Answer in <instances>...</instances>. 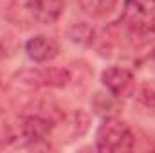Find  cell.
Here are the masks:
<instances>
[{"label": "cell", "mask_w": 155, "mask_h": 153, "mask_svg": "<svg viewBox=\"0 0 155 153\" xmlns=\"http://www.w3.org/2000/svg\"><path fill=\"white\" fill-rule=\"evenodd\" d=\"M63 5V0H25V13L38 25H52L60 20Z\"/></svg>", "instance_id": "5b68a950"}, {"label": "cell", "mask_w": 155, "mask_h": 153, "mask_svg": "<svg viewBox=\"0 0 155 153\" xmlns=\"http://www.w3.org/2000/svg\"><path fill=\"white\" fill-rule=\"evenodd\" d=\"M0 94H2V81H0Z\"/></svg>", "instance_id": "5bb4252c"}, {"label": "cell", "mask_w": 155, "mask_h": 153, "mask_svg": "<svg viewBox=\"0 0 155 153\" xmlns=\"http://www.w3.org/2000/svg\"><path fill=\"white\" fill-rule=\"evenodd\" d=\"M56 122L38 114H24L20 122V135L29 150H49V137Z\"/></svg>", "instance_id": "277c9868"}, {"label": "cell", "mask_w": 155, "mask_h": 153, "mask_svg": "<svg viewBox=\"0 0 155 153\" xmlns=\"http://www.w3.org/2000/svg\"><path fill=\"white\" fill-rule=\"evenodd\" d=\"M117 96L114 94H96L94 97V108L97 114H101L103 117H110V115H116L117 112Z\"/></svg>", "instance_id": "30bf717a"}, {"label": "cell", "mask_w": 155, "mask_h": 153, "mask_svg": "<svg viewBox=\"0 0 155 153\" xmlns=\"http://www.w3.org/2000/svg\"><path fill=\"white\" fill-rule=\"evenodd\" d=\"M96 148L103 153H119L132 151L135 148V133L116 115L105 117L96 132Z\"/></svg>", "instance_id": "7a4b0ae2"}, {"label": "cell", "mask_w": 155, "mask_h": 153, "mask_svg": "<svg viewBox=\"0 0 155 153\" xmlns=\"http://www.w3.org/2000/svg\"><path fill=\"white\" fill-rule=\"evenodd\" d=\"M60 52V47L56 40L47 34H36L25 41V54L35 63H49L52 61Z\"/></svg>", "instance_id": "52a82bcc"}, {"label": "cell", "mask_w": 155, "mask_h": 153, "mask_svg": "<svg viewBox=\"0 0 155 153\" xmlns=\"http://www.w3.org/2000/svg\"><path fill=\"white\" fill-rule=\"evenodd\" d=\"M132 94H134V97L141 105H144V106L155 110V83H144V85L134 88Z\"/></svg>", "instance_id": "8fae6325"}, {"label": "cell", "mask_w": 155, "mask_h": 153, "mask_svg": "<svg viewBox=\"0 0 155 153\" xmlns=\"http://www.w3.org/2000/svg\"><path fill=\"white\" fill-rule=\"evenodd\" d=\"M15 83L24 88H29V90L65 88L71 83V72H69V69H61V67L25 69L15 76Z\"/></svg>", "instance_id": "3957f363"}, {"label": "cell", "mask_w": 155, "mask_h": 153, "mask_svg": "<svg viewBox=\"0 0 155 153\" xmlns=\"http://www.w3.org/2000/svg\"><path fill=\"white\" fill-rule=\"evenodd\" d=\"M121 24L135 47L155 36V0H124Z\"/></svg>", "instance_id": "6da1fadb"}, {"label": "cell", "mask_w": 155, "mask_h": 153, "mask_svg": "<svg viewBox=\"0 0 155 153\" xmlns=\"http://www.w3.org/2000/svg\"><path fill=\"white\" fill-rule=\"evenodd\" d=\"M101 83L110 94H114L117 97H124L132 94L135 88V79H134L132 70L126 67H119V65L105 69L101 72Z\"/></svg>", "instance_id": "8992f818"}, {"label": "cell", "mask_w": 155, "mask_h": 153, "mask_svg": "<svg viewBox=\"0 0 155 153\" xmlns=\"http://www.w3.org/2000/svg\"><path fill=\"white\" fill-rule=\"evenodd\" d=\"M88 122H90V115L87 112H83V110L74 112V115H72V135L74 137L83 135L88 130Z\"/></svg>", "instance_id": "4fadbf2b"}, {"label": "cell", "mask_w": 155, "mask_h": 153, "mask_svg": "<svg viewBox=\"0 0 155 153\" xmlns=\"http://www.w3.org/2000/svg\"><path fill=\"white\" fill-rule=\"evenodd\" d=\"M67 38L79 47H90L96 41V31L87 22H76L67 29Z\"/></svg>", "instance_id": "ba28073f"}, {"label": "cell", "mask_w": 155, "mask_h": 153, "mask_svg": "<svg viewBox=\"0 0 155 153\" xmlns=\"http://www.w3.org/2000/svg\"><path fill=\"white\" fill-rule=\"evenodd\" d=\"M119 0H78L81 11L92 18H103L116 9Z\"/></svg>", "instance_id": "9c48e42d"}, {"label": "cell", "mask_w": 155, "mask_h": 153, "mask_svg": "<svg viewBox=\"0 0 155 153\" xmlns=\"http://www.w3.org/2000/svg\"><path fill=\"white\" fill-rule=\"evenodd\" d=\"M15 130H13V124L9 122L5 112L0 108V146H7L15 141Z\"/></svg>", "instance_id": "7c38bea8"}]
</instances>
